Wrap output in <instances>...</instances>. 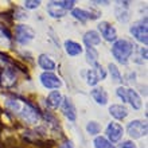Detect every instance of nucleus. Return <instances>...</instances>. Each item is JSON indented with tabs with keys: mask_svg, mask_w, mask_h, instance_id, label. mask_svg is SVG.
Masks as SVG:
<instances>
[{
	"mask_svg": "<svg viewBox=\"0 0 148 148\" xmlns=\"http://www.w3.org/2000/svg\"><path fill=\"white\" fill-rule=\"evenodd\" d=\"M61 108H62L63 114L69 119L70 121H75L77 119V110H75V106H74L73 101H71L69 97H63L62 104H61Z\"/></svg>",
	"mask_w": 148,
	"mask_h": 148,
	"instance_id": "13",
	"label": "nucleus"
},
{
	"mask_svg": "<svg viewBox=\"0 0 148 148\" xmlns=\"http://www.w3.org/2000/svg\"><path fill=\"white\" fill-rule=\"evenodd\" d=\"M129 3L128 1H117V5L114 8V14L119 22L127 23L129 20V11H128Z\"/></svg>",
	"mask_w": 148,
	"mask_h": 148,
	"instance_id": "11",
	"label": "nucleus"
},
{
	"mask_svg": "<svg viewBox=\"0 0 148 148\" xmlns=\"http://www.w3.org/2000/svg\"><path fill=\"white\" fill-rule=\"evenodd\" d=\"M90 96L93 97V100L98 105H106L108 104V93L102 88H94L90 92Z\"/></svg>",
	"mask_w": 148,
	"mask_h": 148,
	"instance_id": "19",
	"label": "nucleus"
},
{
	"mask_svg": "<svg viewBox=\"0 0 148 148\" xmlns=\"http://www.w3.org/2000/svg\"><path fill=\"white\" fill-rule=\"evenodd\" d=\"M62 100H63V97H62V94L59 93V90H53V92H50V94L47 96L46 104H47V106H50L51 109H57V108L61 106Z\"/></svg>",
	"mask_w": 148,
	"mask_h": 148,
	"instance_id": "16",
	"label": "nucleus"
},
{
	"mask_svg": "<svg viewBox=\"0 0 148 148\" xmlns=\"http://www.w3.org/2000/svg\"><path fill=\"white\" fill-rule=\"evenodd\" d=\"M71 16H73L74 19L85 23V22H88L89 19L90 20L97 19L98 14H93V12L88 11V10H84V8H73V10H71Z\"/></svg>",
	"mask_w": 148,
	"mask_h": 148,
	"instance_id": "12",
	"label": "nucleus"
},
{
	"mask_svg": "<svg viewBox=\"0 0 148 148\" xmlns=\"http://www.w3.org/2000/svg\"><path fill=\"white\" fill-rule=\"evenodd\" d=\"M34 38H35V31H34L30 26L18 24L15 27V39L19 45L26 46V45H28Z\"/></svg>",
	"mask_w": 148,
	"mask_h": 148,
	"instance_id": "5",
	"label": "nucleus"
},
{
	"mask_svg": "<svg viewBox=\"0 0 148 148\" xmlns=\"http://www.w3.org/2000/svg\"><path fill=\"white\" fill-rule=\"evenodd\" d=\"M105 78H106V71L100 63L94 65L93 69H89L88 73H86V82L90 86H96L98 82L105 79Z\"/></svg>",
	"mask_w": 148,
	"mask_h": 148,
	"instance_id": "7",
	"label": "nucleus"
},
{
	"mask_svg": "<svg viewBox=\"0 0 148 148\" xmlns=\"http://www.w3.org/2000/svg\"><path fill=\"white\" fill-rule=\"evenodd\" d=\"M38 65H39V67L43 69L45 71H51V73H53V70H55V66H57L55 62L47 54H40L39 55Z\"/></svg>",
	"mask_w": 148,
	"mask_h": 148,
	"instance_id": "18",
	"label": "nucleus"
},
{
	"mask_svg": "<svg viewBox=\"0 0 148 148\" xmlns=\"http://www.w3.org/2000/svg\"><path fill=\"white\" fill-rule=\"evenodd\" d=\"M98 31L101 32L100 36H102L106 42H114V40H117L116 28L113 27L110 23H108V22H100L98 23Z\"/></svg>",
	"mask_w": 148,
	"mask_h": 148,
	"instance_id": "10",
	"label": "nucleus"
},
{
	"mask_svg": "<svg viewBox=\"0 0 148 148\" xmlns=\"http://www.w3.org/2000/svg\"><path fill=\"white\" fill-rule=\"evenodd\" d=\"M65 51H66L67 55H70V57H77V55L82 54V46L79 43L74 42V40H66L65 42Z\"/></svg>",
	"mask_w": 148,
	"mask_h": 148,
	"instance_id": "20",
	"label": "nucleus"
},
{
	"mask_svg": "<svg viewBox=\"0 0 148 148\" xmlns=\"http://www.w3.org/2000/svg\"><path fill=\"white\" fill-rule=\"evenodd\" d=\"M105 133L106 139L113 144V143H117V141L121 140V137L124 135V128H123V125L116 123V121H110L109 124L106 125Z\"/></svg>",
	"mask_w": 148,
	"mask_h": 148,
	"instance_id": "8",
	"label": "nucleus"
},
{
	"mask_svg": "<svg viewBox=\"0 0 148 148\" xmlns=\"http://www.w3.org/2000/svg\"><path fill=\"white\" fill-rule=\"evenodd\" d=\"M24 8H28V10H35L40 5V1L39 0H26L23 3Z\"/></svg>",
	"mask_w": 148,
	"mask_h": 148,
	"instance_id": "29",
	"label": "nucleus"
},
{
	"mask_svg": "<svg viewBox=\"0 0 148 148\" xmlns=\"http://www.w3.org/2000/svg\"><path fill=\"white\" fill-rule=\"evenodd\" d=\"M74 0H59V1H50L47 3V14L51 18H63L69 11L74 8Z\"/></svg>",
	"mask_w": 148,
	"mask_h": 148,
	"instance_id": "2",
	"label": "nucleus"
},
{
	"mask_svg": "<svg viewBox=\"0 0 148 148\" xmlns=\"http://www.w3.org/2000/svg\"><path fill=\"white\" fill-rule=\"evenodd\" d=\"M84 43L86 45V47H94L98 46L101 43V36L96 30H90L86 31L84 35Z\"/></svg>",
	"mask_w": 148,
	"mask_h": 148,
	"instance_id": "15",
	"label": "nucleus"
},
{
	"mask_svg": "<svg viewBox=\"0 0 148 148\" xmlns=\"http://www.w3.org/2000/svg\"><path fill=\"white\" fill-rule=\"evenodd\" d=\"M0 82H1L4 86H7V88H10V86H12V85H15V82H16L15 73H14L10 67L4 69L3 73H1V77H0Z\"/></svg>",
	"mask_w": 148,
	"mask_h": 148,
	"instance_id": "21",
	"label": "nucleus"
},
{
	"mask_svg": "<svg viewBox=\"0 0 148 148\" xmlns=\"http://www.w3.org/2000/svg\"><path fill=\"white\" fill-rule=\"evenodd\" d=\"M39 79H40V84H42L46 89L55 90V89H59V88L62 86V81L59 79V77L55 75L54 73H51V71H43V73L39 75Z\"/></svg>",
	"mask_w": 148,
	"mask_h": 148,
	"instance_id": "9",
	"label": "nucleus"
},
{
	"mask_svg": "<svg viewBox=\"0 0 148 148\" xmlns=\"http://www.w3.org/2000/svg\"><path fill=\"white\" fill-rule=\"evenodd\" d=\"M10 43H11L10 34L4 31V28L0 27V46H8Z\"/></svg>",
	"mask_w": 148,
	"mask_h": 148,
	"instance_id": "27",
	"label": "nucleus"
},
{
	"mask_svg": "<svg viewBox=\"0 0 148 148\" xmlns=\"http://www.w3.org/2000/svg\"><path fill=\"white\" fill-rule=\"evenodd\" d=\"M133 50H135V46L133 43L128 39H117L114 40L112 45V55L114 57L119 63L121 65H127L129 61V58L132 57Z\"/></svg>",
	"mask_w": 148,
	"mask_h": 148,
	"instance_id": "1",
	"label": "nucleus"
},
{
	"mask_svg": "<svg viewBox=\"0 0 148 148\" xmlns=\"http://www.w3.org/2000/svg\"><path fill=\"white\" fill-rule=\"evenodd\" d=\"M127 132L132 139H140L147 135V123L143 120H132L127 125Z\"/></svg>",
	"mask_w": 148,
	"mask_h": 148,
	"instance_id": "6",
	"label": "nucleus"
},
{
	"mask_svg": "<svg viewBox=\"0 0 148 148\" xmlns=\"http://www.w3.org/2000/svg\"><path fill=\"white\" fill-rule=\"evenodd\" d=\"M128 109L125 108L123 104H112L109 106V114L114 117L116 120H124L128 116Z\"/></svg>",
	"mask_w": 148,
	"mask_h": 148,
	"instance_id": "14",
	"label": "nucleus"
},
{
	"mask_svg": "<svg viewBox=\"0 0 148 148\" xmlns=\"http://www.w3.org/2000/svg\"><path fill=\"white\" fill-rule=\"evenodd\" d=\"M108 69H109V74H110V77H112L113 81L117 82V84L123 82V75H121L119 67H117L114 63H109V65H108Z\"/></svg>",
	"mask_w": 148,
	"mask_h": 148,
	"instance_id": "24",
	"label": "nucleus"
},
{
	"mask_svg": "<svg viewBox=\"0 0 148 148\" xmlns=\"http://www.w3.org/2000/svg\"><path fill=\"white\" fill-rule=\"evenodd\" d=\"M93 144H94V148H116L114 144H112V143L104 136H96Z\"/></svg>",
	"mask_w": 148,
	"mask_h": 148,
	"instance_id": "23",
	"label": "nucleus"
},
{
	"mask_svg": "<svg viewBox=\"0 0 148 148\" xmlns=\"http://www.w3.org/2000/svg\"><path fill=\"white\" fill-rule=\"evenodd\" d=\"M127 102L131 104L133 109H140L141 105H143V101H141V97L139 96L136 90L133 89H127Z\"/></svg>",
	"mask_w": 148,
	"mask_h": 148,
	"instance_id": "17",
	"label": "nucleus"
},
{
	"mask_svg": "<svg viewBox=\"0 0 148 148\" xmlns=\"http://www.w3.org/2000/svg\"><path fill=\"white\" fill-rule=\"evenodd\" d=\"M61 148H74V147L70 141H66V143H63V144L61 145Z\"/></svg>",
	"mask_w": 148,
	"mask_h": 148,
	"instance_id": "31",
	"label": "nucleus"
},
{
	"mask_svg": "<svg viewBox=\"0 0 148 148\" xmlns=\"http://www.w3.org/2000/svg\"><path fill=\"white\" fill-rule=\"evenodd\" d=\"M100 124H98L97 121H89L88 124H86V132L92 135V136H97L98 133H100Z\"/></svg>",
	"mask_w": 148,
	"mask_h": 148,
	"instance_id": "25",
	"label": "nucleus"
},
{
	"mask_svg": "<svg viewBox=\"0 0 148 148\" xmlns=\"http://www.w3.org/2000/svg\"><path fill=\"white\" fill-rule=\"evenodd\" d=\"M116 94H117V97H119L121 101H123V104H124V102H127V88H124V86L117 88Z\"/></svg>",
	"mask_w": 148,
	"mask_h": 148,
	"instance_id": "28",
	"label": "nucleus"
},
{
	"mask_svg": "<svg viewBox=\"0 0 148 148\" xmlns=\"http://www.w3.org/2000/svg\"><path fill=\"white\" fill-rule=\"evenodd\" d=\"M139 55L137 57H133V61L136 63H144L147 61V49L145 47H140L139 50H137Z\"/></svg>",
	"mask_w": 148,
	"mask_h": 148,
	"instance_id": "26",
	"label": "nucleus"
},
{
	"mask_svg": "<svg viewBox=\"0 0 148 148\" xmlns=\"http://www.w3.org/2000/svg\"><path fill=\"white\" fill-rule=\"evenodd\" d=\"M129 32L133 38L139 40L140 43L147 46L148 43V27H147V18L140 20H136L135 23L129 27Z\"/></svg>",
	"mask_w": 148,
	"mask_h": 148,
	"instance_id": "3",
	"label": "nucleus"
},
{
	"mask_svg": "<svg viewBox=\"0 0 148 148\" xmlns=\"http://www.w3.org/2000/svg\"><path fill=\"white\" fill-rule=\"evenodd\" d=\"M18 116L23 121H26L27 124H36L39 121V112L30 104V102H23L20 106Z\"/></svg>",
	"mask_w": 148,
	"mask_h": 148,
	"instance_id": "4",
	"label": "nucleus"
},
{
	"mask_svg": "<svg viewBox=\"0 0 148 148\" xmlns=\"http://www.w3.org/2000/svg\"><path fill=\"white\" fill-rule=\"evenodd\" d=\"M86 61L92 66L98 63V51L94 47H86Z\"/></svg>",
	"mask_w": 148,
	"mask_h": 148,
	"instance_id": "22",
	"label": "nucleus"
},
{
	"mask_svg": "<svg viewBox=\"0 0 148 148\" xmlns=\"http://www.w3.org/2000/svg\"><path fill=\"white\" fill-rule=\"evenodd\" d=\"M120 148H137V145L132 140H125L120 144Z\"/></svg>",
	"mask_w": 148,
	"mask_h": 148,
	"instance_id": "30",
	"label": "nucleus"
}]
</instances>
